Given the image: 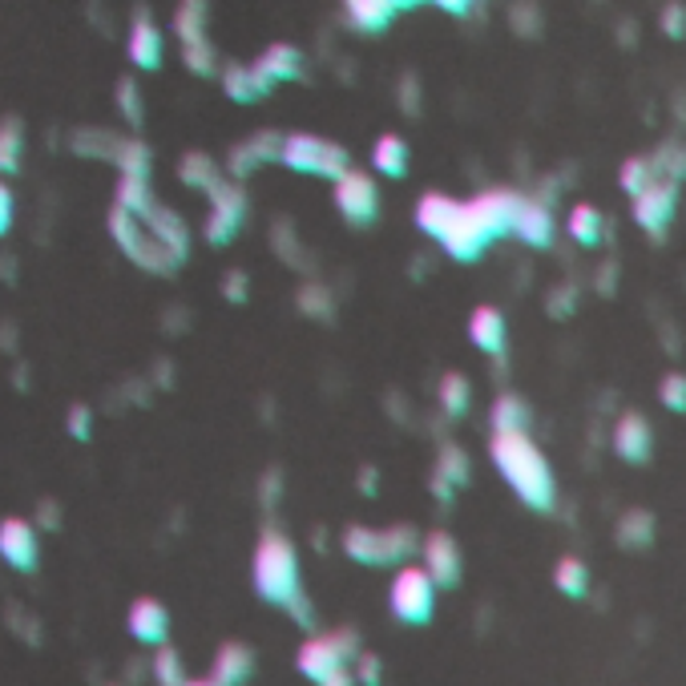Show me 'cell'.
I'll return each instance as SVG.
<instances>
[{
    "label": "cell",
    "mask_w": 686,
    "mask_h": 686,
    "mask_svg": "<svg viewBox=\"0 0 686 686\" xmlns=\"http://www.w3.org/2000/svg\"><path fill=\"white\" fill-rule=\"evenodd\" d=\"M126 626H129V634H134V643L166 646V638H170V610H166L157 598H138L134 606H129Z\"/></svg>",
    "instance_id": "obj_16"
},
{
    "label": "cell",
    "mask_w": 686,
    "mask_h": 686,
    "mask_svg": "<svg viewBox=\"0 0 686 686\" xmlns=\"http://www.w3.org/2000/svg\"><path fill=\"white\" fill-rule=\"evenodd\" d=\"M488 457L505 477V485L513 488L521 505H530L537 513H549L558 505V481L545 453L537 448L530 432H493L488 441Z\"/></svg>",
    "instance_id": "obj_1"
},
{
    "label": "cell",
    "mask_w": 686,
    "mask_h": 686,
    "mask_svg": "<svg viewBox=\"0 0 686 686\" xmlns=\"http://www.w3.org/2000/svg\"><path fill=\"white\" fill-rule=\"evenodd\" d=\"M420 533L416 525L401 521V525H388V530H372V525H347L343 530V554L368 570L380 566H404L420 549Z\"/></svg>",
    "instance_id": "obj_3"
},
{
    "label": "cell",
    "mask_w": 686,
    "mask_h": 686,
    "mask_svg": "<svg viewBox=\"0 0 686 686\" xmlns=\"http://www.w3.org/2000/svg\"><path fill=\"white\" fill-rule=\"evenodd\" d=\"M251 69H255L258 86L271 93V89L283 86V81H300L303 77V53L295 49V45L275 41V45H267L255 61H251Z\"/></svg>",
    "instance_id": "obj_14"
},
{
    "label": "cell",
    "mask_w": 686,
    "mask_h": 686,
    "mask_svg": "<svg viewBox=\"0 0 686 686\" xmlns=\"http://www.w3.org/2000/svg\"><path fill=\"white\" fill-rule=\"evenodd\" d=\"M610 444L614 453L630 465H646L650 453H655V429L643 412H622L614 420V432H610Z\"/></svg>",
    "instance_id": "obj_15"
},
{
    "label": "cell",
    "mask_w": 686,
    "mask_h": 686,
    "mask_svg": "<svg viewBox=\"0 0 686 686\" xmlns=\"http://www.w3.org/2000/svg\"><path fill=\"white\" fill-rule=\"evenodd\" d=\"M441 9H444V13L460 16V21H465L469 13H477V4H469V0H441Z\"/></svg>",
    "instance_id": "obj_54"
},
{
    "label": "cell",
    "mask_w": 686,
    "mask_h": 686,
    "mask_svg": "<svg viewBox=\"0 0 686 686\" xmlns=\"http://www.w3.org/2000/svg\"><path fill=\"white\" fill-rule=\"evenodd\" d=\"M658 25H662V33H666L671 41H683L686 37V4H666L662 16H658Z\"/></svg>",
    "instance_id": "obj_46"
},
{
    "label": "cell",
    "mask_w": 686,
    "mask_h": 686,
    "mask_svg": "<svg viewBox=\"0 0 686 686\" xmlns=\"http://www.w3.org/2000/svg\"><path fill=\"white\" fill-rule=\"evenodd\" d=\"M388 610L401 618L404 626H429L436 614V582L424 566H401L392 586H388Z\"/></svg>",
    "instance_id": "obj_7"
},
{
    "label": "cell",
    "mask_w": 686,
    "mask_h": 686,
    "mask_svg": "<svg viewBox=\"0 0 686 686\" xmlns=\"http://www.w3.org/2000/svg\"><path fill=\"white\" fill-rule=\"evenodd\" d=\"M114 101H117V114L126 117L129 126H142V89H138L134 77H117Z\"/></svg>",
    "instance_id": "obj_39"
},
{
    "label": "cell",
    "mask_w": 686,
    "mask_h": 686,
    "mask_svg": "<svg viewBox=\"0 0 686 686\" xmlns=\"http://www.w3.org/2000/svg\"><path fill=\"white\" fill-rule=\"evenodd\" d=\"M255 674V650L243 643H223L215 655V666H211V678L218 686H243L246 678Z\"/></svg>",
    "instance_id": "obj_23"
},
{
    "label": "cell",
    "mask_w": 686,
    "mask_h": 686,
    "mask_svg": "<svg viewBox=\"0 0 686 686\" xmlns=\"http://www.w3.org/2000/svg\"><path fill=\"white\" fill-rule=\"evenodd\" d=\"M554 586L566 594V598H586L589 594V570L582 558H561L558 570H554Z\"/></svg>",
    "instance_id": "obj_36"
},
{
    "label": "cell",
    "mask_w": 686,
    "mask_h": 686,
    "mask_svg": "<svg viewBox=\"0 0 686 686\" xmlns=\"http://www.w3.org/2000/svg\"><path fill=\"white\" fill-rule=\"evenodd\" d=\"M356 485L364 488V493H376V485H380V477H376V469H372V465H364V469H359Z\"/></svg>",
    "instance_id": "obj_55"
},
{
    "label": "cell",
    "mask_w": 686,
    "mask_h": 686,
    "mask_svg": "<svg viewBox=\"0 0 686 686\" xmlns=\"http://www.w3.org/2000/svg\"><path fill=\"white\" fill-rule=\"evenodd\" d=\"M295 303H300V312L312 315V319H331V315H335V295H331L323 283H303Z\"/></svg>",
    "instance_id": "obj_38"
},
{
    "label": "cell",
    "mask_w": 686,
    "mask_h": 686,
    "mask_svg": "<svg viewBox=\"0 0 686 686\" xmlns=\"http://www.w3.org/2000/svg\"><path fill=\"white\" fill-rule=\"evenodd\" d=\"M279 162H283L287 170L328 178V182H340L343 174L352 170V154H347L340 142L319 138V134H287L283 150H279Z\"/></svg>",
    "instance_id": "obj_5"
},
{
    "label": "cell",
    "mask_w": 686,
    "mask_h": 686,
    "mask_svg": "<svg viewBox=\"0 0 686 686\" xmlns=\"http://www.w3.org/2000/svg\"><path fill=\"white\" fill-rule=\"evenodd\" d=\"M65 429H69L73 441H89V436H93V412H89V404H73L69 416H65Z\"/></svg>",
    "instance_id": "obj_44"
},
{
    "label": "cell",
    "mask_w": 686,
    "mask_h": 686,
    "mask_svg": "<svg viewBox=\"0 0 686 686\" xmlns=\"http://www.w3.org/2000/svg\"><path fill=\"white\" fill-rule=\"evenodd\" d=\"M157 686H187V671H182V655L174 646H157L154 662H150Z\"/></svg>",
    "instance_id": "obj_37"
},
{
    "label": "cell",
    "mask_w": 686,
    "mask_h": 686,
    "mask_svg": "<svg viewBox=\"0 0 686 686\" xmlns=\"http://www.w3.org/2000/svg\"><path fill=\"white\" fill-rule=\"evenodd\" d=\"M126 53L138 69H157V65H162V58H166V37H162V29L154 25V16H145V13L134 16Z\"/></svg>",
    "instance_id": "obj_20"
},
{
    "label": "cell",
    "mask_w": 686,
    "mask_h": 686,
    "mask_svg": "<svg viewBox=\"0 0 686 686\" xmlns=\"http://www.w3.org/2000/svg\"><path fill=\"white\" fill-rule=\"evenodd\" d=\"M424 554V570L436 582V589H453L460 582V545L448 530H432L420 545Z\"/></svg>",
    "instance_id": "obj_13"
},
{
    "label": "cell",
    "mask_w": 686,
    "mask_h": 686,
    "mask_svg": "<svg viewBox=\"0 0 686 686\" xmlns=\"http://www.w3.org/2000/svg\"><path fill=\"white\" fill-rule=\"evenodd\" d=\"M279 493H283V472L267 469L263 472V481H258V497H263L267 509H275V505H279Z\"/></svg>",
    "instance_id": "obj_48"
},
{
    "label": "cell",
    "mask_w": 686,
    "mask_h": 686,
    "mask_svg": "<svg viewBox=\"0 0 686 686\" xmlns=\"http://www.w3.org/2000/svg\"><path fill=\"white\" fill-rule=\"evenodd\" d=\"M614 537L622 549H646V545L655 542V513L650 509H626V513L618 517Z\"/></svg>",
    "instance_id": "obj_28"
},
{
    "label": "cell",
    "mask_w": 686,
    "mask_h": 686,
    "mask_svg": "<svg viewBox=\"0 0 686 686\" xmlns=\"http://www.w3.org/2000/svg\"><path fill=\"white\" fill-rule=\"evenodd\" d=\"M246 295H251L246 271H227V275H223V300H230V303H246Z\"/></svg>",
    "instance_id": "obj_47"
},
{
    "label": "cell",
    "mask_w": 686,
    "mask_h": 686,
    "mask_svg": "<svg viewBox=\"0 0 686 686\" xmlns=\"http://www.w3.org/2000/svg\"><path fill=\"white\" fill-rule=\"evenodd\" d=\"M319 686H356V674H352V671H340V674H331L328 683H319Z\"/></svg>",
    "instance_id": "obj_57"
},
{
    "label": "cell",
    "mask_w": 686,
    "mask_h": 686,
    "mask_svg": "<svg viewBox=\"0 0 686 686\" xmlns=\"http://www.w3.org/2000/svg\"><path fill=\"white\" fill-rule=\"evenodd\" d=\"M517 206H521V194H513V190H485L469 202V215L477 218V227L485 230L488 243H497L505 234H513Z\"/></svg>",
    "instance_id": "obj_12"
},
{
    "label": "cell",
    "mask_w": 686,
    "mask_h": 686,
    "mask_svg": "<svg viewBox=\"0 0 686 686\" xmlns=\"http://www.w3.org/2000/svg\"><path fill=\"white\" fill-rule=\"evenodd\" d=\"M187 686H218V683L211 678V674H206V678H187Z\"/></svg>",
    "instance_id": "obj_58"
},
{
    "label": "cell",
    "mask_w": 686,
    "mask_h": 686,
    "mask_svg": "<svg viewBox=\"0 0 686 686\" xmlns=\"http://www.w3.org/2000/svg\"><path fill=\"white\" fill-rule=\"evenodd\" d=\"M25 162V122L16 114L0 117V174H16Z\"/></svg>",
    "instance_id": "obj_31"
},
{
    "label": "cell",
    "mask_w": 686,
    "mask_h": 686,
    "mask_svg": "<svg viewBox=\"0 0 686 686\" xmlns=\"http://www.w3.org/2000/svg\"><path fill=\"white\" fill-rule=\"evenodd\" d=\"M396 101H401V110L408 117L420 114V105H424V98H420V81H416L412 73H404L401 77V89H396Z\"/></svg>",
    "instance_id": "obj_45"
},
{
    "label": "cell",
    "mask_w": 686,
    "mask_h": 686,
    "mask_svg": "<svg viewBox=\"0 0 686 686\" xmlns=\"http://www.w3.org/2000/svg\"><path fill=\"white\" fill-rule=\"evenodd\" d=\"M436 401H441L444 416H465L472 404V384L465 372H444L441 388H436Z\"/></svg>",
    "instance_id": "obj_35"
},
{
    "label": "cell",
    "mask_w": 686,
    "mask_h": 686,
    "mask_svg": "<svg viewBox=\"0 0 686 686\" xmlns=\"http://www.w3.org/2000/svg\"><path fill=\"white\" fill-rule=\"evenodd\" d=\"M356 683L380 686V658H376V655H359L356 658Z\"/></svg>",
    "instance_id": "obj_50"
},
{
    "label": "cell",
    "mask_w": 686,
    "mask_h": 686,
    "mask_svg": "<svg viewBox=\"0 0 686 686\" xmlns=\"http://www.w3.org/2000/svg\"><path fill=\"white\" fill-rule=\"evenodd\" d=\"M223 93H227L230 101H239V105H251V101L267 98V89L258 86L255 69L243 65V61H230V65H223Z\"/></svg>",
    "instance_id": "obj_27"
},
{
    "label": "cell",
    "mask_w": 686,
    "mask_h": 686,
    "mask_svg": "<svg viewBox=\"0 0 686 686\" xmlns=\"http://www.w3.org/2000/svg\"><path fill=\"white\" fill-rule=\"evenodd\" d=\"M460 206H465V202L448 199V194H436V190H432V194H420V202H416V227L441 243L444 230L457 223Z\"/></svg>",
    "instance_id": "obj_22"
},
{
    "label": "cell",
    "mask_w": 686,
    "mask_h": 686,
    "mask_svg": "<svg viewBox=\"0 0 686 686\" xmlns=\"http://www.w3.org/2000/svg\"><path fill=\"white\" fill-rule=\"evenodd\" d=\"M279 150H283V138H279V134H271V129H263V134H251L246 142L230 145V157H227L230 178H246V174L255 170V166H263V162L279 157Z\"/></svg>",
    "instance_id": "obj_21"
},
{
    "label": "cell",
    "mask_w": 686,
    "mask_h": 686,
    "mask_svg": "<svg viewBox=\"0 0 686 686\" xmlns=\"http://www.w3.org/2000/svg\"><path fill=\"white\" fill-rule=\"evenodd\" d=\"M509 25H513V33H521V37H537V33H542V9H537V4H513V9H509Z\"/></svg>",
    "instance_id": "obj_42"
},
{
    "label": "cell",
    "mask_w": 686,
    "mask_h": 686,
    "mask_svg": "<svg viewBox=\"0 0 686 686\" xmlns=\"http://www.w3.org/2000/svg\"><path fill=\"white\" fill-rule=\"evenodd\" d=\"M275 251H279V255H283V263H291V267L300 263V234L291 230V223H287V218H279V223H275Z\"/></svg>",
    "instance_id": "obj_43"
},
{
    "label": "cell",
    "mask_w": 686,
    "mask_h": 686,
    "mask_svg": "<svg viewBox=\"0 0 686 686\" xmlns=\"http://www.w3.org/2000/svg\"><path fill=\"white\" fill-rule=\"evenodd\" d=\"M246 223V194L239 182H223V187L211 194V215H206V243L211 246H227Z\"/></svg>",
    "instance_id": "obj_9"
},
{
    "label": "cell",
    "mask_w": 686,
    "mask_h": 686,
    "mask_svg": "<svg viewBox=\"0 0 686 686\" xmlns=\"http://www.w3.org/2000/svg\"><path fill=\"white\" fill-rule=\"evenodd\" d=\"M566 230H570V239L577 246H598L601 234H606V218H601V211L594 206V202H577V206L570 211Z\"/></svg>",
    "instance_id": "obj_29"
},
{
    "label": "cell",
    "mask_w": 686,
    "mask_h": 686,
    "mask_svg": "<svg viewBox=\"0 0 686 686\" xmlns=\"http://www.w3.org/2000/svg\"><path fill=\"white\" fill-rule=\"evenodd\" d=\"M37 525L25 521V517H4L0 521V558L4 566L16 573H33L37 561H41V537H37Z\"/></svg>",
    "instance_id": "obj_10"
},
{
    "label": "cell",
    "mask_w": 686,
    "mask_h": 686,
    "mask_svg": "<svg viewBox=\"0 0 686 686\" xmlns=\"http://www.w3.org/2000/svg\"><path fill=\"white\" fill-rule=\"evenodd\" d=\"M105 227H110V239L117 243V251H122L134 267H142V271H150V275H174L178 271V258L157 243L142 218H134L129 211H122V206H110Z\"/></svg>",
    "instance_id": "obj_4"
},
{
    "label": "cell",
    "mask_w": 686,
    "mask_h": 686,
    "mask_svg": "<svg viewBox=\"0 0 686 686\" xmlns=\"http://www.w3.org/2000/svg\"><path fill=\"white\" fill-rule=\"evenodd\" d=\"M436 481H444L448 488H460V485H469V453L460 448L457 441H444L441 444V453H436V472H432Z\"/></svg>",
    "instance_id": "obj_32"
},
{
    "label": "cell",
    "mask_w": 686,
    "mask_h": 686,
    "mask_svg": "<svg viewBox=\"0 0 686 686\" xmlns=\"http://www.w3.org/2000/svg\"><path fill=\"white\" fill-rule=\"evenodd\" d=\"M513 234L521 239L525 246L533 251H545V246H554V215H549V206L542 199H530V194H521V206H517V218H513Z\"/></svg>",
    "instance_id": "obj_17"
},
{
    "label": "cell",
    "mask_w": 686,
    "mask_h": 686,
    "mask_svg": "<svg viewBox=\"0 0 686 686\" xmlns=\"http://www.w3.org/2000/svg\"><path fill=\"white\" fill-rule=\"evenodd\" d=\"M206 4L202 0H187V4H178V13H174V33H178V41L182 49L190 45H206Z\"/></svg>",
    "instance_id": "obj_33"
},
{
    "label": "cell",
    "mask_w": 686,
    "mask_h": 686,
    "mask_svg": "<svg viewBox=\"0 0 686 686\" xmlns=\"http://www.w3.org/2000/svg\"><path fill=\"white\" fill-rule=\"evenodd\" d=\"M13 190L4 187V182H0V239H4V234H9V227H13Z\"/></svg>",
    "instance_id": "obj_53"
},
{
    "label": "cell",
    "mask_w": 686,
    "mask_h": 686,
    "mask_svg": "<svg viewBox=\"0 0 686 686\" xmlns=\"http://www.w3.org/2000/svg\"><path fill=\"white\" fill-rule=\"evenodd\" d=\"M674 211H678V182L671 178H658L655 187L643 190L634 199V223L650 234V239H662L666 227L674 223Z\"/></svg>",
    "instance_id": "obj_11"
},
{
    "label": "cell",
    "mask_w": 686,
    "mask_h": 686,
    "mask_svg": "<svg viewBox=\"0 0 686 686\" xmlns=\"http://www.w3.org/2000/svg\"><path fill=\"white\" fill-rule=\"evenodd\" d=\"M251 582H255V594L271 606H291L295 598H303V577H300V554H295V542L279 533L275 525L263 530L255 545V558H251Z\"/></svg>",
    "instance_id": "obj_2"
},
{
    "label": "cell",
    "mask_w": 686,
    "mask_h": 686,
    "mask_svg": "<svg viewBox=\"0 0 686 686\" xmlns=\"http://www.w3.org/2000/svg\"><path fill=\"white\" fill-rule=\"evenodd\" d=\"M372 166L384 178H404L408 174V142L401 134H380L372 145Z\"/></svg>",
    "instance_id": "obj_26"
},
{
    "label": "cell",
    "mask_w": 686,
    "mask_h": 686,
    "mask_svg": "<svg viewBox=\"0 0 686 686\" xmlns=\"http://www.w3.org/2000/svg\"><path fill=\"white\" fill-rule=\"evenodd\" d=\"M404 4L396 0H347L343 13H347V29L356 33H384Z\"/></svg>",
    "instance_id": "obj_24"
},
{
    "label": "cell",
    "mask_w": 686,
    "mask_h": 686,
    "mask_svg": "<svg viewBox=\"0 0 686 686\" xmlns=\"http://www.w3.org/2000/svg\"><path fill=\"white\" fill-rule=\"evenodd\" d=\"M662 178L655 166V157H643V154H634L622 162V170H618V182H622V190H626L630 199H638L643 190H650Z\"/></svg>",
    "instance_id": "obj_34"
},
{
    "label": "cell",
    "mask_w": 686,
    "mask_h": 686,
    "mask_svg": "<svg viewBox=\"0 0 686 686\" xmlns=\"http://www.w3.org/2000/svg\"><path fill=\"white\" fill-rule=\"evenodd\" d=\"M485 246H493V243L485 239V230L477 227V218L469 215V202H465V206H460V215H457V223L444 230L441 251L448 258H457V263H472V258L485 255Z\"/></svg>",
    "instance_id": "obj_18"
},
{
    "label": "cell",
    "mask_w": 686,
    "mask_h": 686,
    "mask_svg": "<svg viewBox=\"0 0 686 686\" xmlns=\"http://www.w3.org/2000/svg\"><path fill=\"white\" fill-rule=\"evenodd\" d=\"M287 614L295 618V622H300L303 630H312V626H315V610H312V598H307V594L291 601V606H287Z\"/></svg>",
    "instance_id": "obj_52"
},
{
    "label": "cell",
    "mask_w": 686,
    "mask_h": 686,
    "mask_svg": "<svg viewBox=\"0 0 686 686\" xmlns=\"http://www.w3.org/2000/svg\"><path fill=\"white\" fill-rule=\"evenodd\" d=\"M364 655L359 650V638L356 630H328V634H312L307 643L300 646V655H295V666H300L303 678H312L315 686L328 683L331 674L347 671V662H356Z\"/></svg>",
    "instance_id": "obj_6"
},
{
    "label": "cell",
    "mask_w": 686,
    "mask_h": 686,
    "mask_svg": "<svg viewBox=\"0 0 686 686\" xmlns=\"http://www.w3.org/2000/svg\"><path fill=\"white\" fill-rule=\"evenodd\" d=\"M573 291L570 283L566 287H558V291H549V315H558V319H566V315H573Z\"/></svg>",
    "instance_id": "obj_49"
},
{
    "label": "cell",
    "mask_w": 686,
    "mask_h": 686,
    "mask_svg": "<svg viewBox=\"0 0 686 686\" xmlns=\"http://www.w3.org/2000/svg\"><path fill=\"white\" fill-rule=\"evenodd\" d=\"M658 401L666 404L671 412H686V376L683 372L662 376V384H658Z\"/></svg>",
    "instance_id": "obj_40"
},
{
    "label": "cell",
    "mask_w": 686,
    "mask_h": 686,
    "mask_svg": "<svg viewBox=\"0 0 686 686\" xmlns=\"http://www.w3.org/2000/svg\"><path fill=\"white\" fill-rule=\"evenodd\" d=\"M182 61H187L190 73H199V77H215L218 69V58H215V45H190V49H182Z\"/></svg>",
    "instance_id": "obj_41"
},
{
    "label": "cell",
    "mask_w": 686,
    "mask_h": 686,
    "mask_svg": "<svg viewBox=\"0 0 686 686\" xmlns=\"http://www.w3.org/2000/svg\"><path fill=\"white\" fill-rule=\"evenodd\" d=\"M601 279H598V291L601 295H610V291H614V263H601Z\"/></svg>",
    "instance_id": "obj_56"
},
{
    "label": "cell",
    "mask_w": 686,
    "mask_h": 686,
    "mask_svg": "<svg viewBox=\"0 0 686 686\" xmlns=\"http://www.w3.org/2000/svg\"><path fill=\"white\" fill-rule=\"evenodd\" d=\"M37 530H45V533H53L61 525V505L58 500H41L37 505V521H33Z\"/></svg>",
    "instance_id": "obj_51"
},
{
    "label": "cell",
    "mask_w": 686,
    "mask_h": 686,
    "mask_svg": "<svg viewBox=\"0 0 686 686\" xmlns=\"http://www.w3.org/2000/svg\"><path fill=\"white\" fill-rule=\"evenodd\" d=\"M335 211L347 227H372L380 215V187L364 170H347L335 182Z\"/></svg>",
    "instance_id": "obj_8"
},
{
    "label": "cell",
    "mask_w": 686,
    "mask_h": 686,
    "mask_svg": "<svg viewBox=\"0 0 686 686\" xmlns=\"http://www.w3.org/2000/svg\"><path fill=\"white\" fill-rule=\"evenodd\" d=\"M469 340H472V347H477V352H485V356H493V359L505 356L509 323H505L500 307H493V303H481V307L469 315Z\"/></svg>",
    "instance_id": "obj_19"
},
{
    "label": "cell",
    "mask_w": 686,
    "mask_h": 686,
    "mask_svg": "<svg viewBox=\"0 0 686 686\" xmlns=\"http://www.w3.org/2000/svg\"><path fill=\"white\" fill-rule=\"evenodd\" d=\"M178 178L187 182L190 190H206V194H215L227 178H223V170H218V162L211 154H202V150H190V154H182V162H178Z\"/></svg>",
    "instance_id": "obj_25"
},
{
    "label": "cell",
    "mask_w": 686,
    "mask_h": 686,
    "mask_svg": "<svg viewBox=\"0 0 686 686\" xmlns=\"http://www.w3.org/2000/svg\"><path fill=\"white\" fill-rule=\"evenodd\" d=\"M493 432H530V404L513 396V392H500L488 412Z\"/></svg>",
    "instance_id": "obj_30"
}]
</instances>
